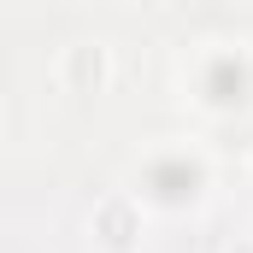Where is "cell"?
Wrapping results in <instances>:
<instances>
[{"mask_svg":"<svg viewBox=\"0 0 253 253\" xmlns=\"http://www.w3.org/2000/svg\"><path fill=\"white\" fill-rule=\"evenodd\" d=\"M141 200H153V206H165V212H177V206H194L200 189H206V165L183 153V147H165V153H153L147 165H141Z\"/></svg>","mask_w":253,"mask_h":253,"instance_id":"cell-1","label":"cell"},{"mask_svg":"<svg viewBox=\"0 0 253 253\" xmlns=\"http://www.w3.org/2000/svg\"><path fill=\"white\" fill-rule=\"evenodd\" d=\"M200 94L212 106H242L248 100V65H242V53H212L200 65Z\"/></svg>","mask_w":253,"mask_h":253,"instance_id":"cell-2","label":"cell"}]
</instances>
